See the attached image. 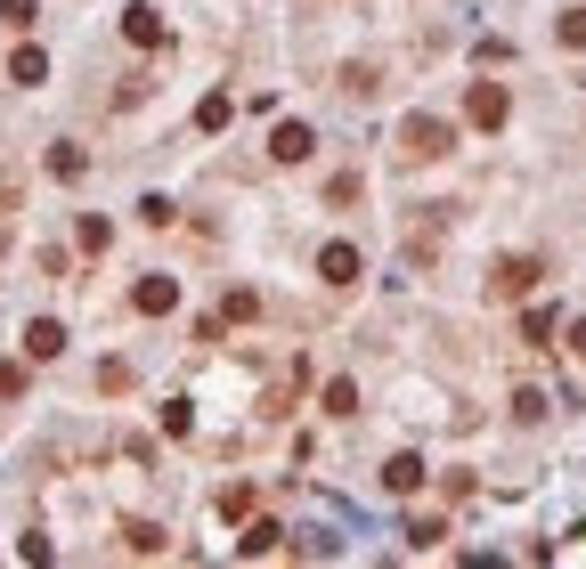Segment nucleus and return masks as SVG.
Here are the masks:
<instances>
[{
	"label": "nucleus",
	"mask_w": 586,
	"mask_h": 569,
	"mask_svg": "<svg viewBox=\"0 0 586 569\" xmlns=\"http://www.w3.org/2000/svg\"><path fill=\"white\" fill-rule=\"evenodd\" d=\"M554 33H562V49H586V9H562V25H554Z\"/></svg>",
	"instance_id": "nucleus-19"
},
{
	"label": "nucleus",
	"mask_w": 586,
	"mask_h": 569,
	"mask_svg": "<svg viewBox=\"0 0 586 569\" xmlns=\"http://www.w3.org/2000/svg\"><path fill=\"white\" fill-rule=\"evenodd\" d=\"M383 488H391V496H416V488H424V456H391V464H383Z\"/></svg>",
	"instance_id": "nucleus-8"
},
{
	"label": "nucleus",
	"mask_w": 586,
	"mask_h": 569,
	"mask_svg": "<svg viewBox=\"0 0 586 569\" xmlns=\"http://www.w3.org/2000/svg\"><path fill=\"white\" fill-rule=\"evenodd\" d=\"M228 122H237V98H228V90H212V98L196 106V131H228Z\"/></svg>",
	"instance_id": "nucleus-11"
},
{
	"label": "nucleus",
	"mask_w": 586,
	"mask_h": 569,
	"mask_svg": "<svg viewBox=\"0 0 586 569\" xmlns=\"http://www.w3.org/2000/svg\"><path fill=\"white\" fill-rule=\"evenodd\" d=\"M163 431L188 439V431H196V407H188V399H163Z\"/></svg>",
	"instance_id": "nucleus-14"
},
{
	"label": "nucleus",
	"mask_w": 586,
	"mask_h": 569,
	"mask_svg": "<svg viewBox=\"0 0 586 569\" xmlns=\"http://www.w3.org/2000/svg\"><path fill=\"white\" fill-rule=\"evenodd\" d=\"M33 17H41V0H0V25H17V33H25Z\"/></svg>",
	"instance_id": "nucleus-18"
},
{
	"label": "nucleus",
	"mask_w": 586,
	"mask_h": 569,
	"mask_svg": "<svg viewBox=\"0 0 586 569\" xmlns=\"http://www.w3.org/2000/svg\"><path fill=\"white\" fill-rule=\"evenodd\" d=\"M139 220H147V228H171L180 212H171V196H147V204H139Z\"/></svg>",
	"instance_id": "nucleus-21"
},
{
	"label": "nucleus",
	"mask_w": 586,
	"mask_h": 569,
	"mask_svg": "<svg viewBox=\"0 0 586 569\" xmlns=\"http://www.w3.org/2000/svg\"><path fill=\"white\" fill-rule=\"evenodd\" d=\"M448 147H456V131H448L440 114H407V122H399V155H407V163H440Z\"/></svg>",
	"instance_id": "nucleus-1"
},
{
	"label": "nucleus",
	"mask_w": 586,
	"mask_h": 569,
	"mask_svg": "<svg viewBox=\"0 0 586 569\" xmlns=\"http://www.w3.org/2000/svg\"><path fill=\"white\" fill-rule=\"evenodd\" d=\"M318 407H326V415H359V383H350V374H334V383L318 391Z\"/></svg>",
	"instance_id": "nucleus-12"
},
{
	"label": "nucleus",
	"mask_w": 586,
	"mask_h": 569,
	"mask_svg": "<svg viewBox=\"0 0 586 569\" xmlns=\"http://www.w3.org/2000/svg\"><path fill=\"white\" fill-rule=\"evenodd\" d=\"M562 350H578V358H586V318H578V326H570V342H562Z\"/></svg>",
	"instance_id": "nucleus-23"
},
{
	"label": "nucleus",
	"mask_w": 586,
	"mask_h": 569,
	"mask_svg": "<svg viewBox=\"0 0 586 569\" xmlns=\"http://www.w3.org/2000/svg\"><path fill=\"white\" fill-rule=\"evenodd\" d=\"M310 147H318V139H310V122H277V131H269V155H277V163H302Z\"/></svg>",
	"instance_id": "nucleus-6"
},
{
	"label": "nucleus",
	"mask_w": 586,
	"mask_h": 569,
	"mask_svg": "<svg viewBox=\"0 0 586 569\" xmlns=\"http://www.w3.org/2000/svg\"><path fill=\"white\" fill-rule=\"evenodd\" d=\"M538 277H546V269H538V261H521V252H513V261H497V269H489V293H497V301H521V293H530Z\"/></svg>",
	"instance_id": "nucleus-4"
},
{
	"label": "nucleus",
	"mask_w": 586,
	"mask_h": 569,
	"mask_svg": "<svg viewBox=\"0 0 586 569\" xmlns=\"http://www.w3.org/2000/svg\"><path fill=\"white\" fill-rule=\"evenodd\" d=\"M505 114H513L505 82H473L464 90V122H473V131H505Z\"/></svg>",
	"instance_id": "nucleus-2"
},
{
	"label": "nucleus",
	"mask_w": 586,
	"mask_h": 569,
	"mask_svg": "<svg viewBox=\"0 0 586 569\" xmlns=\"http://www.w3.org/2000/svg\"><path fill=\"white\" fill-rule=\"evenodd\" d=\"M123 545H131V553H163V529H155V521H131Z\"/></svg>",
	"instance_id": "nucleus-16"
},
{
	"label": "nucleus",
	"mask_w": 586,
	"mask_h": 569,
	"mask_svg": "<svg viewBox=\"0 0 586 569\" xmlns=\"http://www.w3.org/2000/svg\"><path fill=\"white\" fill-rule=\"evenodd\" d=\"M123 41H131V49H163V17L131 0V9H123Z\"/></svg>",
	"instance_id": "nucleus-7"
},
{
	"label": "nucleus",
	"mask_w": 586,
	"mask_h": 569,
	"mask_svg": "<svg viewBox=\"0 0 586 569\" xmlns=\"http://www.w3.org/2000/svg\"><path fill=\"white\" fill-rule=\"evenodd\" d=\"M25 391V366H9V358H0V399H17Z\"/></svg>",
	"instance_id": "nucleus-22"
},
{
	"label": "nucleus",
	"mask_w": 586,
	"mask_h": 569,
	"mask_svg": "<svg viewBox=\"0 0 586 569\" xmlns=\"http://www.w3.org/2000/svg\"><path fill=\"white\" fill-rule=\"evenodd\" d=\"M49 171H57V179H82L90 155H82V147H49Z\"/></svg>",
	"instance_id": "nucleus-15"
},
{
	"label": "nucleus",
	"mask_w": 586,
	"mask_h": 569,
	"mask_svg": "<svg viewBox=\"0 0 586 569\" xmlns=\"http://www.w3.org/2000/svg\"><path fill=\"white\" fill-rule=\"evenodd\" d=\"M228 318H237V326H245V318H261V293H253V285H237V293H228Z\"/></svg>",
	"instance_id": "nucleus-20"
},
{
	"label": "nucleus",
	"mask_w": 586,
	"mask_h": 569,
	"mask_svg": "<svg viewBox=\"0 0 586 569\" xmlns=\"http://www.w3.org/2000/svg\"><path fill=\"white\" fill-rule=\"evenodd\" d=\"M277 537H285L277 521H253V529L237 537V553H245V561H261V553H277Z\"/></svg>",
	"instance_id": "nucleus-13"
},
{
	"label": "nucleus",
	"mask_w": 586,
	"mask_h": 569,
	"mask_svg": "<svg viewBox=\"0 0 586 569\" xmlns=\"http://www.w3.org/2000/svg\"><path fill=\"white\" fill-rule=\"evenodd\" d=\"M131 309H139V318H171V309H180V277H139Z\"/></svg>",
	"instance_id": "nucleus-3"
},
{
	"label": "nucleus",
	"mask_w": 586,
	"mask_h": 569,
	"mask_svg": "<svg viewBox=\"0 0 586 569\" xmlns=\"http://www.w3.org/2000/svg\"><path fill=\"white\" fill-rule=\"evenodd\" d=\"M318 277L326 285H359V244H326L318 252Z\"/></svg>",
	"instance_id": "nucleus-5"
},
{
	"label": "nucleus",
	"mask_w": 586,
	"mask_h": 569,
	"mask_svg": "<svg viewBox=\"0 0 586 569\" xmlns=\"http://www.w3.org/2000/svg\"><path fill=\"white\" fill-rule=\"evenodd\" d=\"M220 513H228V521H245V513H253V488H245V480H237V488H220Z\"/></svg>",
	"instance_id": "nucleus-17"
},
{
	"label": "nucleus",
	"mask_w": 586,
	"mask_h": 569,
	"mask_svg": "<svg viewBox=\"0 0 586 569\" xmlns=\"http://www.w3.org/2000/svg\"><path fill=\"white\" fill-rule=\"evenodd\" d=\"M9 82H17V90H33V82H49V57H41L33 41H25L17 57H9Z\"/></svg>",
	"instance_id": "nucleus-10"
},
{
	"label": "nucleus",
	"mask_w": 586,
	"mask_h": 569,
	"mask_svg": "<svg viewBox=\"0 0 586 569\" xmlns=\"http://www.w3.org/2000/svg\"><path fill=\"white\" fill-rule=\"evenodd\" d=\"M57 350H66V326H57V318H33V326H25V358H57Z\"/></svg>",
	"instance_id": "nucleus-9"
}]
</instances>
